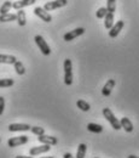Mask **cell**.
Returning a JSON list of instances; mask_svg holds the SVG:
<instances>
[{"label": "cell", "mask_w": 139, "mask_h": 158, "mask_svg": "<svg viewBox=\"0 0 139 158\" xmlns=\"http://www.w3.org/2000/svg\"><path fill=\"white\" fill-rule=\"evenodd\" d=\"M16 158H33V157H32V156H30V157H27V156H17Z\"/></svg>", "instance_id": "obj_30"}, {"label": "cell", "mask_w": 139, "mask_h": 158, "mask_svg": "<svg viewBox=\"0 0 139 158\" xmlns=\"http://www.w3.org/2000/svg\"><path fill=\"white\" fill-rule=\"evenodd\" d=\"M123 26H125V22H123V21L122 20L118 21V22L109 29V37H110V38H116L120 34V32L122 31Z\"/></svg>", "instance_id": "obj_7"}, {"label": "cell", "mask_w": 139, "mask_h": 158, "mask_svg": "<svg viewBox=\"0 0 139 158\" xmlns=\"http://www.w3.org/2000/svg\"><path fill=\"white\" fill-rule=\"evenodd\" d=\"M73 64L71 60H64V83L65 85H71L73 84Z\"/></svg>", "instance_id": "obj_2"}, {"label": "cell", "mask_w": 139, "mask_h": 158, "mask_svg": "<svg viewBox=\"0 0 139 158\" xmlns=\"http://www.w3.org/2000/svg\"><path fill=\"white\" fill-rule=\"evenodd\" d=\"M30 131H32L34 135H38V136L45 134V129L41 128V127H32V128H30Z\"/></svg>", "instance_id": "obj_26"}, {"label": "cell", "mask_w": 139, "mask_h": 158, "mask_svg": "<svg viewBox=\"0 0 139 158\" xmlns=\"http://www.w3.org/2000/svg\"><path fill=\"white\" fill-rule=\"evenodd\" d=\"M103 116L105 117V119L110 123V125H111L115 130H120V129H121L120 120L115 117V114L111 112V110H110V108H103Z\"/></svg>", "instance_id": "obj_1"}, {"label": "cell", "mask_w": 139, "mask_h": 158, "mask_svg": "<svg viewBox=\"0 0 139 158\" xmlns=\"http://www.w3.org/2000/svg\"><path fill=\"white\" fill-rule=\"evenodd\" d=\"M51 150V146L50 145H41V146H35V147H32L29 150V155L33 157V156H38L41 153H45V152H48Z\"/></svg>", "instance_id": "obj_9"}, {"label": "cell", "mask_w": 139, "mask_h": 158, "mask_svg": "<svg viewBox=\"0 0 139 158\" xmlns=\"http://www.w3.org/2000/svg\"><path fill=\"white\" fill-rule=\"evenodd\" d=\"M12 7V2L11 1H5L1 7H0V15H4V14H7Z\"/></svg>", "instance_id": "obj_23"}, {"label": "cell", "mask_w": 139, "mask_h": 158, "mask_svg": "<svg viewBox=\"0 0 139 158\" xmlns=\"http://www.w3.org/2000/svg\"><path fill=\"white\" fill-rule=\"evenodd\" d=\"M37 0H18V1H15L12 2V7L15 10H22L23 7H27V6H30L33 4H35Z\"/></svg>", "instance_id": "obj_12"}, {"label": "cell", "mask_w": 139, "mask_h": 158, "mask_svg": "<svg viewBox=\"0 0 139 158\" xmlns=\"http://www.w3.org/2000/svg\"><path fill=\"white\" fill-rule=\"evenodd\" d=\"M27 142H28V136L22 135V136H16V138L9 139L7 145H9V147H17V146L24 145V143H27Z\"/></svg>", "instance_id": "obj_5"}, {"label": "cell", "mask_w": 139, "mask_h": 158, "mask_svg": "<svg viewBox=\"0 0 139 158\" xmlns=\"http://www.w3.org/2000/svg\"><path fill=\"white\" fill-rule=\"evenodd\" d=\"M87 129H88V131L96 133V134H100L103 131V127L100 124H96V123H88Z\"/></svg>", "instance_id": "obj_17"}, {"label": "cell", "mask_w": 139, "mask_h": 158, "mask_svg": "<svg viewBox=\"0 0 139 158\" xmlns=\"http://www.w3.org/2000/svg\"><path fill=\"white\" fill-rule=\"evenodd\" d=\"M104 26L106 29H110L114 26V14H111V12L106 14V16L104 17Z\"/></svg>", "instance_id": "obj_16"}, {"label": "cell", "mask_w": 139, "mask_h": 158, "mask_svg": "<svg viewBox=\"0 0 139 158\" xmlns=\"http://www.w3.org/2000/svg\"><path fill=\"white\" fill-rule=\"evenodd\" d=\"M96 158H98V157H96Z\"/></svg>", "instance_id": "obj_33"}, {"label": "cell", "mask_w": 139, "mask_h": 158, "mask_svg": "<svg viewBox=\"0 0 139 158\" xmlns=\"http://www.w3.org/2000/svg\"><path fill=\"white\" fill-rule=\"evenodd\" d=\"M83 33H85V28L79 27V28H76V29H74V31H70V32L65 33V34H64V40H65V41H71V40H74L75 38L82 35Z\"/></svg>", "instance_id": "obj_6"}, {"label": "cell", "mask_w": 139, "mask_h": 158, "mask_svg": "<svg viewBox=\"0 0 139 158\" xmlns=\"http://www.w3.org/2000/svg\"><path fill=\"white\" fill-rule=\"evenodd\" d=\"M76 106H78V108H80V110L83 111V112H87V111H90V108H91L90 103L86 102V101H83V100H78Z\"/></svg>", "instance_id": "obj_21"}, {"label": "cell", "mask_w": 139, "mask_h": 158, "mask_svg": "<svg viewBox=\"0 0 139 158\" xmlns=\"http://www.w3.org/2000/svg\"><path fill=\"white\" fill-rule=\"evenodd\" d=\"M41 143H45V145H50V146H53V145H57V142H58V140L56 138H53V136H50V135H40L39 138H38Z\"/></svg>", "instance_id": "obj_13"}, {"label": "cell", "mask_w": 139, "mask_h": 158, "mask_svg": "<svg viewBox=\"0 0 139 158\" xmlns=\"http://www.w3.org/2000/svg\"><path fill=\"white\" fill-rule=\"evenodd\" d=\"M4 108H5V99L0 96V116L4 113Z\"/></svg>", "instance_id": "obj_28"}, {"label": "cell", "mask_w": 139, "mask_h": 158, "mask_svg": "<svg viewBox=\"0 0 139 158\" xmlns=\"http://www.w3.org/2000/svg\"><path fill=\"white\" fill-rule=\"evenodd\" d=\"M127 158H139V157H137V156H134V155H129Z\"/></svg>", "instance_id": "obj_31"}, {"label": "cell", "mask_w": 139, "mask_h": 158, "mask_svg": "<svg viewBox=\"0 0 139 158\" xmlns=\"http://www.w3.org/2000/svg\"><path fill=\"white\" fill-rule=\"evenodd\" d=\"M17 15V22H18V24H20L21 27H23V26H25V23H27V17H25V12L23 11V9L22 10H18V12L16 14Z\"/></svg>", "instance_id": "obj_18"}, {"label": "cell", "mask_w": 139, "mask_h": 158, "mask_svg": "<svg viewBox=\"0 0 139 158\" xmlns=\"http://www.w3.org/2000/svg\"><path fill=\"white\" fill-rule=\"evenodd\" d=\"M0 141H1V140H0Z\"/></svg>", "instance_id": "obj_34"}, {"label": "cell", "mask_w": 139, "mask_h": 158, "mask_svg": "<svg viewBox=\"0 0 139 158\" xmlns=\"http://www.w3.org/2000/svg\"><path fill=\"white\" fill-rule=\"evenodd\" d=\"M68 4V0H55V1H48L45 4L44 9L46 11H52L55 9H60V7H63Z\"/></svg>", "instance_id": "obj_4"}, {"label": "cell", "mask_w": 139, "mask_h": 158, "mask_svg": "<svg viewBox=\"0 0 139 158\" xmlns=\"http://www.w3.org/2000/svg\"><path fill=\"white\" fill-rule=\"evenodd\" d=\"M30 125L29 124H21V123H14V124H10L9 125V130L11 133H15V131H28L30 130Z\"/></svg>", "instance_id": "obj_10"}, {"label": "cell", "mask_w": 139, "mask_h": 158, "mask_svg": "<svg viewBox=\"0 0 139 158\" xmlns=\"http://www.w3.org/2000/svg\"><path fill=\"white\" fill-rule=\"evenodd\" d=\"M17 20V15L15 14H4V15H0V22H11V21H16Z\"/></svg>", "instance_id": "obj_19"}, {"label": "cell", "mask_w": 139, "mask_h": 158, "mask_svg": "<svg viewBox=\"0 0 139 158\" xmlns=\"http://www.w3.org/2000/svg\"><path fill=\"white\" fill-rule=\"evenodd\" d=\"M106 10H108V12L114 14L116 10V0H108L106 1Z\"/></svg>", "instance_id": "obj_24"}, {"label": "cell", "mask_w": 139, "mask_h": 158, "mask_svg": "<svg viewBox=\"0 0 139 158\" xmlns=\"http://www.w3.org/2000/svg\"><path fill=\"white\" fill-rule=\"evenodd\" d=\"M14 66H15V69H16V73L18 74V76H23L24 73H25V68H24V66H23V63L21 62V61H16L15 63H14Z\"/></svg>", "instance_id": "obj_20"}, {"label": "cell", "mask_w": 139, "mask_h": 158, "mask_svg": "<svg viewBox=\"0 0 139 158\" xmlns=\"http://www.w3.org/2000/svg\"><path fill=\"white\" fill-rule=\"evenodd\" d=\"M120 124H121V128H123V130L125 131H127V133H132L133 131V124H132V122H131V119L127 118V117H123V118L120 120Z\"/></svg>", "instance_id": "obj_14"}, {"label": "cell", "mask_w": 139, "mask_h": 158, "mask_svg": "<svg viewBox=\"0 0 139 158\" xmlns=\"http://www.w3.org/2000/svg\"><path fill=\"white\" fill-rule=\"evenodd\" d=\"M34 14H35L39 19H41L42 21H45L46 23H48V22L52 21V16H51L44 7H35V9H34Z\"/></svg>", "instance_id": "obj_8"}, {"label": "cell", "mask_w": 139, "mask_h": 158, "mask_svg": "<svg viewBox=\"0 0 139 158\" xmlns=\"http://www.w3.org/2000/svg\"><path fill=\"white\" fill-rule=\"evenodd\" d=\"M106 14H108V10H106V7H99L98 9V11L96 12V16H97V19H104L105 16H106Z\"/></svg>", "instance_id": "obj_27"}, {"label": "cell", "mask_w": 139, "mask_h": 158, "mask_svg": "<svg viewBox=\"0 0 139 158\" xmlns=\"http://www.w3.org/2000/svg\"><path fill=\"white\" fill-rule=\"evenodd\" d=\"M40 158H55V157H40Z\"/></svg>", "instance_id": "obj_32"}, {"label": "cell", "mask_w": 139, "mask_h": 158, "mask_svg": "<svg viewBox=\"0 0 139 158\" xmlns=\"http://www.w3.org/2000/svg\"><path fill=\"white\" fill-rule=\"evenodd\" d=\"M115 84H116V83H115L114 79H109V80L105 83V85L103 86V89H102V94H103V96H110L113 89L115 88Z\"/></svg>", "instance_id": "obj_11"}, {"label": "cell", "mask_w": 139, "mask_h": 158, "mask_svg": "<svg viewBox=\"0 0 139 158\" xmlns=\"http://www.w3.org/2000/svg\"><path fill=\"white\" fill-rule=\"evenodd\" d=\"M17 61V59L12 55H1L0 54V63H7V64H14Z\"/></svg>", "instance_id": "obj_15"}, {"label": "cell", "mask_w": 139, "mask_h": 158, "mask_svg": "<svg viewBox=\"0 0 139 158\" xmlns=\"http://www.w3.org/2000/svg\"><path fill=\"white\" fill-rule=\"evenodd\" d=\"M14 84H15L14 79H0V88H9V86H12Z\"/></svg>", "instance_id": "obj_25"}, {"label": "cell", "mask_w": 139, "mask_h": 158, "mask_svg": "<svg viewBox=\"0 0 139 158\" xmlns=\"http://www.w3.org/2000/svg\"><path fill=\"white\" fill-rule=\"evenodd\" d=\"M34 40H35V43H37L38 48L40 49V51L42 52V55H45V56H48V55L51 54V49H50L48 44L45 41V39H44L41 35H35Z\"/></svg>", "instance_id": "obj_3"}, {"label": "cell", "mask_w": 139, "mask_h": 158, "mask_svg": "<svg viewBox=\"0 0 139 158\" xmlns=\"http://www.w3.org/2000/svg\"><path fill=\"white\" fill-rule=\"evenodd\" d=\"M63 157L64 158H74L71 153H64V156H63Z\"/></svg>", "instance_id": "obj_29"}, {"label": "cell", "mask_w": 139, "mask_h": 158, "mask_svg": "<svg viewBox=\"0 0 139 158\" xmlns=\"http://www.w3.org/2000/svg\"><path fill=\"white\" fill-rule=\"evenodd\" d=\"M86 150H87V146L85 143H80L78 147V152H76V158H85Z\"/></svg>", "instance_id": "obj_22"}]
</instances>
